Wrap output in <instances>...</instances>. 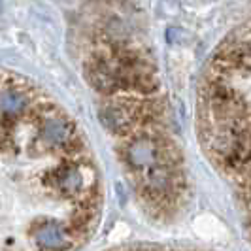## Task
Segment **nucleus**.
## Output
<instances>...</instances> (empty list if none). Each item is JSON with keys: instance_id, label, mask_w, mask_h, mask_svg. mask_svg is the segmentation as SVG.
Listing matches in <instances>:
<instances>
[{"instance_id": "f257e3e1", "label": "nucleus", "mask_w": 251, "mask_h": 251, "mask_svg": "<svg viewBox=\"0 0 251 251\" xmlns=\"http://www.w3.org/2000/svg\"><path fill=\"white\" fill-rule=\"evenodd\" d=\"M44 185L61 197L75 199L81 197L85 191V179H83V170L81 163L77 159H64L57 166H53L44 174Z\"/></svg>"}, {"instance_id": "f03ea898", "label": "nucleus", "mask_w": 251, "mask_h": 251, "mask_svg": "<svg viewBox=\"0 0 251 251\" xmlns=\"http://www.w3.org/2000/svg\"><path fill=\"white\" fill-rule=\"evenodd\" d=\"M30 234L40 251H68L74 246L68 234V228L53 219L36 221L30 228Z\"/></svg>"}]
</instances>
